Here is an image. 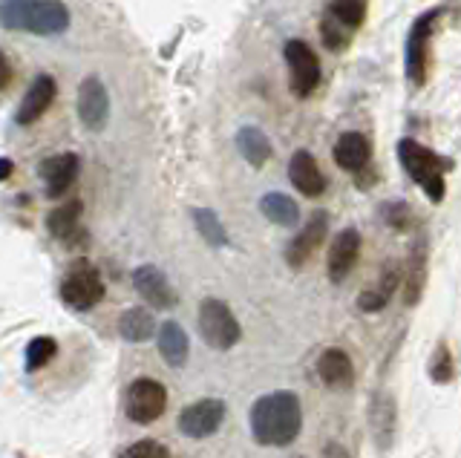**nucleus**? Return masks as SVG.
<instances>
[{
    "label": "nucleus",
    "mask_w": 461,
    "mask_h": 458,
    "mask_svg": "<svg viewBox=\"0 0 461 458\" xmlns=\"http://www.w3.org/2000/svg\"><path fill=\"white\" fill-rule=\"evenodd\" d=\"M421 285H424V246H415L410 256V277H407V306H415L418 297H421Z\"/></svg>",
    "instance_id": "c85d7f7f"
},
{
    "label": "nucleus",
    "mask_w": 461,
    "mask_h": 458,
    "mask_svg": "<svg viewBox=\"0 0 461 458\" xmlns=\"http://www.w3.org/2000/svg\"><path fill=\"white\" fill-rule=\"evenodd\" d=\"M398 283H401V271H398V265H395V263H386V268L381 271V280L375 283V285H369V289L360 292L357 306L364 309V311H381V309L389 303V300L395 297Z\"/></svg>",
    "instance_id": "412c9836"
},
{
    "label": "nucleus",
    "mask_w": 461,
    "mask_h": 458,
    "mask_svg": "<svg viewBox=\"0 0 461 458\" xmlns=\"http://www.w3.org/2000/svg\"><path fill=\"white\" fill-rule=\"evenodd\" d=\"M55 81L50 76H38L32 84H29V90L23 95V102L18 107V124H35L43 112L50 110L52 98H55Z\"/></svg>",
    "instance_id": "f3484780"
},
{
    "label": "nucleus",
    "mask_w": 461,
    "mask_h": 458,
    "mask_svg": "<svg viewBox=\"0 0 461 458\" xmlns=\"http://www.w3.org/2000/svg\"><path fill=\"white\" fill-rule=\"evenodd\" d=\"M61 300L76 311H90L104 300V280L86 260H76L61 280Z\"/></svg>",
    "instance_id": "20e7f679"
},
{
    "label": "nucleus",
    "mask_w": 461,
    "mask_h": 458,
    "mask_svg": "<svg viewBox=\"0 0 461 458\" xmlns=\"http://www.w3.org/2000/svg\"><path fill=\"white\" fill-rule=\"evenodd\" d=\"M317 378H321L331 390H346L355 378V369L349 355L343 349H326L321 357H317Z\"/></svg>",
    "instance_id": "a211bd4d"
},
{
    "label": "nucleus",
    "mask_w": 461,
    "mask_h": 458,
    "mask_svg": "<svg viewBox=\"0 0 461 458\" xmlns=\"http://www.w3.org/2000/svg\"><path fill=\"white\" fill-rule=\"evenodd\" d=\"M323 458H349V453H346L340 444H329V447L323 450Z\"/></svg>",
    "instance_id": "f704fd0d"
},
{
    "label": "nucleus",
    "mask_w": 461,
    "mask_h": 458,
    "mask_svg": "<svg viewBox=\"0 0 461 458\" xmlns=\"http://www.w3.org/2000/svg\"><path fill=\"white\" fill-rule=\"evenodd\" d=\"M321 35H323L326 49H331V52H343L346 47H349V40H352V32L343 30V26L335 18H329V15L321 23Z\"/></svg>",
    "instance_id": "7c9ffc66"
},
{
    "label": "nucleus",
    "mask_w": 461,
    "mask_h": 458,
    "mask_svg": "<svg viewBox=\"0 0 461 458\" xmlns=\"http://www.w3.org/2000/svg\"><path fill=\"white\" fill-rule=\"evenodd\" d=\"M395 429H398V407L395 398L386 390L375 392L369 400V433L372 441L378 444V450H389L395 441Z\"/></svg>",
    "instance_id": "9b49d317"
},
{
    "label": "nucleus",
    "mask_w": 461,
    "mask_h": 458,
    "mask_svg": "<svg viewBox=\"0 0 461 458\" xmlns=\"http://www.w3.org/2000/svg\"><path fill=\"white\" fill-rule=\"evenodd\" d=\"M237 150L242 153V159L251 167H263L271 159V141L259 127H240L237 133Z\"/></svg>",
    "instance_id": "4be33fe9"
},
{
    "label": "nucleus",
    "mask_w": 461,
    "mask_h": 458,
    "mask_svg": "<svg viewBox=\"0 0 461 458\" xmlns=\"http://www.w3.org/2000/svg\"><path fill=\"white\" fill-rule=\"evenodd\" d=\"M398 159L403 170L410 174L415 184H421V191L429 196V202H441L444 199V170L447 162L436 156L429 148L418 145L415 139H401L398 141Z\"/></svg>",
    "instance_id": "7ed1b4c3"
},
{
    "label": "nucleus",
    "mask_w": 461,
    "mask_h": 458,
    "mask_svg": "<svg viewBox=\"0 0 461 458\" xmlns=\"http://www.w3.org/2000/svg\"><path fill=\"white\" fill-rule=\"evenodd\" d=\"M78 170H81V162L76 153H58V156H50L47 162H41V179H43V188H47V196L52 199L64 196L72 184H76Z\"/></svg>",
    "instance_id": "ddd939ff"
},
{
    "label": "nucleus",
    "mask_w": 461,
    "mask_h": 458,
    "mask_svg": "<svg viewBox=\"0 0 461 458\" xmlns=\"http://www.w3.org/2000/svg\"><path fill=\"white\" fill-rule=\"evenodd\" d=\"M47 228L52 231L55 239L67 242V246H76L84 242V228H81V202H67L61 208H55L47 217Z\"/></svg>",
    "instance_id": "6ab92c4d"
},
{
    "label": "nucleus",
    "mask_w": 461,
    "mask_h": 458,
    "mask_svg": "<svg viewBox=\"0 0 461 458\" xmlns=\"http://www.w3.org/2000/svg\"><path fill=\"white\" fill-rule=\"evenodd\" d=\"M119 458H170V455H167L165 444L144 438V441H136V444H130V447H124Z\"/></svg>",
    "instance_id": "2f4dec72"
},
{
    "label": "nucleus",
    "mask_w": 461,
    "mask_h": 458,
    "mask_svg": "<svg viewBox=\"0 0 461 458\" xmlns=\"http://www.w3.org/2000/svg\"><path fill=\"white\" fill-rule=\"evenodd\" d=\"M167 407V390L156 378H136L124 395V412L136 424H153Z\"/></svg>",
    "instance_id": "423d86ee"
},
{
    "label": "nucleus",
    "mask_w": 461,
    "mask_h": 458,
    "mask_svg": "<svg viewBox=\"0 0 461 458\" xmlns=\"http://www.w3.org/2000/svg\"><path fill=\"white\" fill-rule=\"evenodd\" d=\"M12 176V162L9 159H0V182Z\"/></svg>",
    "instance_id": "c9c22d12"
},
{
    "label": "nucleus",
    "mask_w": 461,
    "mask_h": 458,
    "mask_svg": "<svg viewBox=\"0 0 461 458\" xmlns=\"http://www.w3.org/2000/svg\"><path fill=\"white\" fill-rule=\"evenodd\" d=\"M194 222H196V231L202 234V239H205L208 246H213V248L228 246V234H225V228H222L220 217H216L213 211H208V208H196V211H194Z\"/></svg>",
    "instance_id": "bb28decb"
},
{
    "label": "nucleus",
    "mask_w": 461,
    "mask_h": 458,
    "mask_svg": "<svg viewBox=\"0 0 461 458\" xmlns=\"http://www.w3.org/2000/svg\"><path fill=\"white\" fill-rule=\"evenodd\" d=\"M133 285L153 309H173V303H176V294H173L167 277L156 265H139L133 271Z\"/></svg>",
    "instance_id": "2eb2a0df"
},
{
    "label": "nucleus",
    "mask_w": 461,
    "mask_h": 458,
    "mask_svg": "<svg viewBox=\"0 0 461 458\" xmlns=\"http://www.w3.org/2000/svg\"><path fill=\"white\" fill-rule=\"evenodd\" d=\"M119 332L124 340L130 343H144V340H150L153 332H156V320H153V314L150 311H144V309H130L122 314V320H119Z\"/></svg>",
    "instance_id": "393cba45"
},
{
    "label": "nucleus",
    "mask_w": 461,
    "mask_h": 458,
    "mask_svg": "<svg viewBox=\"0 0 461 458\" xmlns=\"http://www.w3.org/2000/svg\"><path fill=\"white\" fill-rule=\"evenodd\" d=\"M329 18H335L343 30L355 32L360 23H364V15H366V6L364 0H331L329 4Z\"/></svg>",
    "instance_id": "a878e982"
},
{
    "label": "nucleus",
    "mask_w": 461,
    "mask_h": 458,
    "mask_svg": "<svg viewBox=\"0 0 461 458\" xmlns=\"http://www.w3.org/2000/svg\"><path fill=\"white\" fill-rule=\"evenodd\" d=\"M158 352L170 366H182L187 361V335L179 323H162V328H158Z\"/></svg>",
    "instance_id": "5701e85b"
},
{
    "label": "nucleus",
    "mask_w": 461,
    "mask_h": 458,
    "mask_svg": "<svg viewBox=\"0 0 461 458\" xmlns=\"http://www.w3.org/2000/svg\"><path fill=\"white\" fill-rule=\"evenodd\" d=\"M259 211L266 213V220L274 225H283V228H292L300 222V208L292 196L285 193H266L259 199Z\"/></svg>",
    "instance_id": "b1692460"
},
{
    "label": "nucleus",
    "mask_w": 461,
    "mask_h": 458,
    "mask_svg": "<svg viewBox=\"0 0 461 458\" xmlns=\"http://www.w3.org/2000/svg\"><path fill=\"white\" fill-rule=\"evenodd\" d=\"M9 81H12V64H9L6 55L0 52V90H6Z\"/></svg>",
    "instance_id": "72a5a7b5"
},
{
    "label": "nucleus",
    "mask_w": 461,
    "mask_h": 458,
    "mask_svg": "<svg viewBox=\"0 0 461 458\" xmlns=\"http://www.w3.org/2000/svg\"><path fill=\"white\" fill-rule=\"evenodd\" d=\"M303 427V407L294 392H268L251 407V436L263 447H288Z\"/></svg>",
    "instance_id": "f257e3e1"
},
{
    "label": "nucleus",
    "mask_w": 461,
    "mask_h": 458,
    "mask_svg": "<svg viewBox=\"0 0 461 458\" xmlns=\"http://www.w3.org/2000/svg\"><path fill=\"white\" fill-rule=\"evenodd\" d=\"M288 179L303 196H321L326 191V176L321 174V165L309 150H297L288 162Z\"/></svg>",
    "instance_id": "dca6fc26"
},
{
    "label": "nucleus",
    "mask_w": 461,
    "mask_h": 458,
    "mask_svg": "<svg viewBox=\"0 0 461 458\" xmlns=\"http://www.w3.org/2000/svg\"><path fill=\"white\" fill-rule=\"evenodd\" d=\"M199 335L211 349L228 352L230 346H237L242 332H240L234 311H230L222 300L208 297V300H202V306H199Z\"/></svg>",
    "instance_id": "39448f33"
},
{
    "label": "nucleus",
    "mask_w": 461,
    "mask_h": 458,
    "mask_svg": "<svg viewBox=\"0 0 461 458\" xmlns=\"http://www.w3.org/2000/svg\"><path fill=\"white\" fill-rule=\"evenodd\" d=\"M441 18V12H427L415 21L410 40H407V76L412 84H424L427 73V52H429V38H432V26Z\"/></svg>",
    "instance_id": "9d476101"
},
{
    "label": "nucleus",
    "mask_w": 461,
    "mask_h": 458,
    "mask_svg": "<svg viewBox=\"0 0 461 458\" xmlns=\"http://www.w3.org/2000/svg\"><path fill=\"white\" fill-rule=\"evenodd\" d=\"M453 357H450V349H447V343H438L436 352H432V361H429V378L436 383H450L453 381Z\"/></svg>",
    "instance_id": "c756f323"
},
{
    "label": "nucleus",
    "mask_w": 461,
    "mask_h": 458,
    "mask_svg": "<svg viewBox=\"0 0 461 458\" xmlns=\"http://www.w3.org/2000/svg\"><path fill=\"white\" fill-rule=\"evenodd\" d=\"M0 21L9 30H26L32 35H61L69 26V9L61 0H6Z\"/></svg>",
    "instance_id": "f03ea898"
},
{
    "label": "nucleus",
    "mask_w": 461,
    "mask_h": 458,
    "mask_svg": "<svg viewBox=\"0 0 461 458\" xmlns=\"http://www.w3.org/2000/svg\"><path fill=\"white\" fill-rule=\"evenodd\" d=\"M78 119L84 121L86 130H101L110 119V95L95 76L84 78L78 87Z\"/></svg>",
    "instance_id": "1a4fd4ad"
},
{
    "label": "nucleus",
    "mask_w": 461,
    "mask_h": 458,
    "mask_svg": "<svg viewBox=\"0 0 461 458\" xmlns=\"http://www.w3.org/2000/svg\"><path fill=\"white\" fill-rule=\"evenodd\" d=\"M384 222L389 228H395V231H407L412 222V213L403 202H389V205H384Z\"/></svg>",
    "instance_id": "473e14b6"
},
{
    "label": "nucleus",
    "mask_w": 461,
    "mask_h": 458,
    "mask_svg": "<svg viewBox=\"0 0 461 458\" xmlns=\"http://www.w3.org/2000/svg\"><path fill=\"white\" fill-rule=\"evenodd\" d=\"M283 55H285V64H288V81H292V93L297 98H306L317 90V84H321V61H317V55L312 52V47L306 40H297L292 38L288 44L283 47Z\"/></svg>",
    "instance_id": "0eeeda50"
},
{
    "label": "nucleus",
    "mask_w": 461,
    "mask_h": 458,
    "mask_svg": "<svg viewBox=\"0 0 461 458\" xmlns=\"http://www.w3.org/2000/svg\"><path fill=\"white\" fill-rule=\"evenodd\" d=\"M326 231H329V217H326V211H317L314 217L306 222V228L288 242V248H285V260L292 268H303L309 263V256L323 246V239H326Z\"/></svg>",
    "instance_id": "f8f14e48"
},
{
    "label": "nucleus",
    "mask_w": 461,
    "mask_h": 458,
    "mask_svg": "<svg viewBox=\"0 0 461 458\" xmlns=\"http://www.w3.org/2000/svg\"><path fill=\"white\" fill-rule=\"evenodd\" d=\"M372 159V145L366 136L360 133H343L335 145V162L349 170V174H357V170H364Z\"/></svg>",
    "instance_id": "aec40b11"
},
{
    "label": "nucleus",
    "mask_w": 461,
    "mask_h": 458,
    "mask_svg": "<svg viewBox=\"0 0 461 458\" xmlns=\"http://www.w3.org/2000/svg\"><path fill=\"white\" fill-rule=\"evenodd\" d=\"M225 421V404L220 398H202L179 412V429L187 438H208Z\"/></svg>",
    "instance_id": "6e6552de"
},
{
    "label": "nucleus",
    "mask_w": 461,
    "mask_h": 458,
    "mask_svg": "<svg viewBox=\"0 0 461 458\" xmlns=\"http://www.w3.org/2000/svg\"><path fill=\"white\" fill-rule=\"evenodd\" d=\"M357 254H360V234L355 231V228H343L329 246V260H326L329 280L343 283L346 277H349L352 265L357 263Z\"/></svg>",
    "instance_id": "4468645a"
},
{
    "label": "nucleus",
    "mask_w": 461,
    "mask_h": 458,
    "mask_svg": "<svg viewBox=\"0 0 461 458\" xmlns=\"http://www.w3.org/2000/svg\"><path fill=\"white\" fill-rule=\"evenodd\" d=\"M58 352V343L52 337H35L26 346V372H38L47 366Z\"/></svg>",
    "instance_id": "cd10ccee"
}]
</instances>
